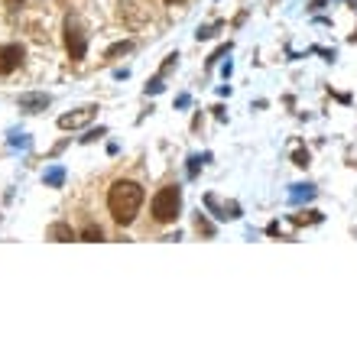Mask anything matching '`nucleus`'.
<instances>
[{
  "mask_svg": "<svg viewBox=\"0 0 357 357\" xmlns=\"http://www.w3.org/2000/svg\"><path fill=\"white\" fill-rule=\"evenodd\" d=\"M293 162L306 169V166H308V149H296V153H293Z\"/></svg>",
  "mask_w": 357,
  "mask_h": 357,
  "instance_id": "obj_17",
  "label": "nucleus"
},
{
  "mask_svg": "<svg viewBox=\"0 0 357 357\" xmlns=\"http://www.w3.org/2000/svg\"><path fill=\"white\" fill-rule=\"evenodd\" d=\"M46 237H49V241H75V231L72 227H69V224H52L49 231H46Z\"/></svg>",
  "mask_w": 357,
  "mask_h": 357,
  "instance_id": "obj_9",
  "label": "nucleus"
},
{
  "mask_svg": "<svg viewBox=\"0 0 357 357\" xmlns=\"http://www.w3.org/2000/svg\"><path fill=\"white\" fill-rule=\"evenodd\" d=\"M195 227H198V231H201V234H205V237H211V234H214V224H211L208 218H205V214H198V218H195Z\"/></svg>",
  "mask_w": 357,
  "mask_h": 357,
  "instance_id": "obj_14",
  "label": "nucleus"
},
{
  "mask_svg": "<svg viewBox=\"0 0 357 357\" xmlns=\"http://www.w3.org/2000/svg\"><path fill=\"white\" fill-rule=\"evenodd\" d=\"M160 91H162V75L160 78H153V82L147 85V95H160Z\"/></svg>",
  "mask_w": 357,
  "mask_h": 357,
  "instance_id": "obj_19",
  "label": "nucleus"
},
{
  "mask_svg": "<svg viewBox=\"0 0 357 357\" xmlns=\"http://www.w3.org/2000/svg\"><path fill=\"white\" fill-rule=\"evenodd\" d=\"M179 211H182V188L179 185H166L156 192L153 198V218L160 224H173L179 218Z\"/></svg>",
  "mask_w": 357,
  "mask_h": 357,
  "instance_id": "obj_2",
  "label": "nucleus"
},
{
  "mask_svg": "<svg viewBox=\"0 0 357 357\" xmlns=\"http://www.w3.org/2000/svg\"><path fill=\"white\" fill-rule=\"evenodd\" d=\"M188 104H192V98H188V95H179V98H175V108H188Z\"/></svg>",
  "mask_w": 357,
  "mask_h": 357,
  "instance_id": "obj_20",
  "label": "nucleus"
},
{
  "mask_svg": "<svg viewBox=\"0 0 357 357\" xmlns=\"http://www.w3.org/2000/svg\"><path fill=\"white\" fill-rule=\"evenodd\" d=\"M289 221L296 224V227H302V224H321L325 221V214H319V211H302V214H293Z\"/></svg>",
  "mask_w": 357,
  "mask_h": 357,
  "instance_id": "obj_11",
  "label": "nucleus"
},
{
  "mask_svg": "<svg viewBox=\"0 0 357 357\" xmlns=\"http://www.w3.org/2000/svg\"><path fill=\"white\" fill-rule=\"evenodd\" d=\"M95 117H98V108H95V104H85V108H78V111H72V114H62L59 127L62 130H78V127L91 123Z\"/></svg>",
  "mask_w": 357,
  "mask_h": 357,
  "instance_id": "obj_6",
  "label": "nucleus"
},
{
  "mask_svg": "<svg viewBox=\"0 0 357 357\" xmlns=\"http://www.w3.org/2000/svg\"><path fill=\"white\" fill-rule=\"evenodd\" d=\"M312 198H315V185H293V192H289L293 205H302V201H312Z\"/></svg>",
  "mask_w": 357,
  "mask_h": 357,
  "instance_id": "obj_8",
  "label": "nucleus"
},
{
  "mask_svg": "<svg viewBox=\"0 0 357 357\" xmlns=\"http://www.w3.org/2000/svg\"><path fill=\"white\" fill-rule=\"evenodd\" d=\"M101 227H85V231H82V241H101Z\"/></svg>",
  "mask_w": 357,
  "mask_h": 357,
  "instance_id": "obj_18",
  "label": "nucleus"
},
{
  "mask_svg": "<svg viewBox=\"0 0 357 357\" xmlns=\"http://www.w3.org/2000/svg\"><path fill=\"white\" fill-rule=\"evenodd\" d=\"M42 182L49 185V188H59V185L65 182V169H62V166H52V169H46V173H42Z\"/></svg>",
  "mask_w": 357,
  "mask_h": 357,
  "instance_id": "obj_10",
  "label": "nucleus"
},
{
  "mask_svg": "<svg viewBox=\"0 0 357 357\" xmlns=\"http://www.w3.org/2000/svg\"><path fill=\"white\" fill-rule=\"evenodd\" d=\"M166 3H182V0H166Z\"/></svg>",
  "mask_w": 357,
  "mask_h": 357,
  "instance_id": "obj_22",
  "label": "nucleus"
},
{
  "mask_svg": "<svg viewBox=\"0 0 357 357\" xmlns=\"http://www.w3.org/2000/svg\"><path fill=\"white\" fill-rule=\"evenodd\" d=\"M10 147H29V136L26 134H10Z\"/></svg>",
  "mask_w": 357,
  "mask_h": 357,
  "instance_id": "obj_16",
  "label": "nucleus"
},
{
  "mask_svg": "<svg viewBox=\"0 0 357 357\" xmlns=\"http://www.w3.org/2000/svg\"><path fill=\"white\" fill-rule=\"evenodd\" d=\"M130 49H134V42H127V39H123V42H114V46L104 52V56H108V59H117V56H127Z\"/></svg>",
  "mask_w": 357,
  "mask_h": 357,
  "instance_id": "obj_12",
  "label": "nucleus"
},
{
  "mask_svg": "<svg viewBox=\"0 0 357 357\" xmlns=\"http://www.w3.org/2000/svg\"><path fill=\"white\" fill-rule=\"evenodd\" d=\"M208 160V156H188V179H195L198 169H201V162Z\"/></svg>",
  "mask_w": 357,
  "mask_h": 357,
  "instance_id": "obj_15",
  "label": "nucleus"
},
{
  "mask_svg": "<svg viewBox=\"0 0 357 357\" xmlns=\"http://www.w3.org/2000/svg\"><path fill=\"white\" fill-rule=\"evenodd\" d=\"M218 29H221V23H208V26H198V39H214L218 36Z\"/></svg>",
  "mask_w": 357,
  "mask_h": 357,
  "instance_id": "obj_13",
  "label": "nucleus"
},
{
  "mask_svg": "<svg viewBox=\"0 0 357 357\" xmlns=\"http://www.w3.org/2000/svg\"><path fill=\"white\" fill-rule=\"evenodd\" d=\"M143 205V185L140 182H130V179H117L108 192V208H111V218L121 227L134 224L136 211Z\"/></svg>",
  "mask_w": 357,
  "mask_h": 357,
  "instance_id": "obj_1",
  "label": "nucleus"
},
{
  "mask_svg": "<svg viewBox=\"0 0 357 357\" xmlns=\"http://www.w3.org/2000/svg\"><path fill=\"white\" fill-rule=\"evenodd\" d=\"M23 46L20 42H7V46H0V75H10L16 72L20 65H23Z\"/></svg>",
  "mask_w": 357,
  "mask_h": 357,
  "instance_id": "obj_5",
  "label": "nucleus"
},
{
  "mask_svg": "<svg viewBox=\"0 0 357 357\" xmlns=\"http://www.w3.org/2000/svg\"><path fill=\"white\" fill-rule=\"evenodd\" d=\"M65 49L72 56V62H82L88 52V39H85V29L78 23V16H65Z\"/></svg>",
  "mask_w": 357,
  "mask_h": 357,
  "instance_id": "obj_3",
  "label": "nucleus"
},
{
  "mask_svg": "<svg viewBox=\"0 0 357 357\" xmlns=\"http://www.w3.org/2000/svg\"><path fill=\"white\" fill-rule=\"evenodd\" d=\"M205 208H208L218 221H237V218H241V205H237V201H221L214 192L205 195Z\"/></svg>",
  "mask_w": 357,
  "mask_h": 357,
  "instance_id": "obj_4",
  "label": "nucleus"
},
{
  "mask_svg": "<svg viewBox=\"0 0 357 357\" xmlns=\"http://www.w3.org/2000/svg\"><path fill=\"white\" fill-rule=\"evenodd\" d=\"M98 136H104V130H101V127H98V130H91V134L85 136V143H88V140H98Z\"/></svg>",
  "mask_w": 357,
  "mask_h": 357,
  "instance_id": "obj_21",
  "label": "nucleus"
},
{
  "mask_svg": "<svg viewBox=\"0 0 357 357\" xmlns=\"http://www.w3.org/2000/svg\"><path fill=\"white\" fill-rule=\"evenodd\" d=\"M52 104L49 95H39V91H26V95H20V111L26 114H39V111H46Z\"/></svg>",
  "mask_w": 357,
  "mask_h": 357,
  "instance_id": "obj_7",
  "label": "nucleus"
}]
</instances>
